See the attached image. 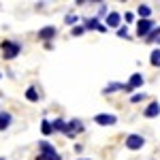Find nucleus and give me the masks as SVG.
<instances>
[{"label": "nucleus", "instance_id": "nucleus-1", "mask_svg": "<svg viewBox=\"0 0 160 160\" xmlns=\"http://www.w3.org/2000/svg\"><path fill=\"white\" fill-rule=\"evenodd\" d=\"M0 49H2V58L4 60H13V58H17L19 53H22V45L17 43V41H2L0 43Z\"/></svg>", "mask_w": 160, "mask_h": 160}, {"label": "nucleus", "instance_id": "nucleus-2", "mask_svg": "<svg viewBox=\"0 0 160 160\" xmlns=\"http://www.w3.org/2000/svg\"><path fill=\"white\" fill-rule=\"evenodd\" d=\"M38 152H41V156L45 160H62V156L56 152V148L49 141H38Z\"/></svg>", "mask_w": 160, "mask_h": 160}, {"label": "nucleus", "instance_id": "nucleus-3", "mask_svg": "<svg viewBox=\"0 0 160 160\" xmlns=\"http://www.w3.org/2000/svg\"><path fill=\"white\" fill-rule=\"evenodd\" d=\"M38 41H43V43H51L53 38L58 37V28L56 26H43L41 30H38Z\"/></svg>", "mask_w": 160, "mask_h": 160}, {"label": "nucleus", "instance_id": "nucleus-4", "mask_svg": "<svg viewBox=\"0 0 160 160\" xmlns=\"http://www.w3.org/2000/svg\"><path fill=\"white\" fill-rule=\"evenodd\" d=\"M124 145L128 149H132V152H137V149H141L143 145H145V137H141V135H128L126 137V141H124Z\"/></svg>", "mask_w": 160, "mask_h": 160}, {"label": "nucleus", "instance_id": "nucleus-5", "mask_svg": "<svg viewBox=\"0 0 160 160\" xmlns=\"http://www.w3.org/2000/svg\"><path fill=\"white\" fill-rule=\"evenodd\" d=\"M154 28H156V24L152 22V17L149 19H139L137 22V37H148Z\"/></svg>", "mask_w": 160, "mask_h": 160}, {"label": "nucleus", "instance_id": "nucleus-6", "mask_svg": "<svg viewBox=\"0 0 160 160\" xmlns=\"http://www.w3.org/2000/svg\"><path fill=\"white\" fill-rule=\"evenodd\" d=\"M79 132H83V124H81V120H71V122H66V132H64V135L68 137V139H75Z\"/></svg>", "mask_w": 160, "mask_h": 160}, {"label": "nucleus", "instance_id": "nucleus-7", "mask_svg": "<svg viewBox=\"0 0 160 160\" xmlns=\"http://www.w3.org/2000/svg\"><path fill=\"white\" fill-rule=\"evenodd\" d=\"M94 124H98V126H113V124H118V118L113 113H98V115H94Z\"/></svg>", "mask_w": 160, "mask_h": 160}, {"label": "nucleus", "instance_id": "nucleus-8", "mask_svg": "<svg viewBox=\"0 0 160 160\" xmlns=\"http://www.w3.org/2000/svg\"><path fill=\"white\" fill-rule=\"evenodd\" d=\"M120 24H122V15L118 11L107 13V17H105V26H107V28H120Z\"/></svg>", "mask_w": 160, "mask_h": 160}, {"label": "nucleus", "instance_id": "nucleus-9", "mask_svg": "<svg viewBox=\"0 0 160 160\" xmlns=\"http://www.w3.org/2000/svg\"><path fill=\"white\" fill-rule=\"evenodd\" d=\"M143 115H145V118H158V115H160V102H158V100L149 102L148 107L143 109Z\"/></svg>", "mask_w": 160, "mask_h": 160}, {"label": "nucleus", "instance_id": "nucleus-10", "mask_svg": "<svg viewBox=\"0 0 160 160\" xmlns=\"http://www.w3.org/2000/svg\"><path fill=\"white\" fill-rule=\"evenodd\" d=\"M143 83H145V77H143L141 73H132V75H130V79H128V86L132 88V90H139Z\"/></svg>", "mask_w": 160, "mask_h": 160}, {"label": "nucleus", "instance_id": "nucleus-11", "mask_svg": "<svg viewBox=\"0 0 160 160\" xmlns=\"http://www.w3.org/2000/svg\"><path fill=\"white\" fill-rule=\"evenodd\" d=\"M13 122V115L9 111H0V130H7Z\"/></svg>", "mask_w": 160, "mask_h": 160}, {"label": "nucleus", "instance_id": "nucleus-12", "mask_svg": "<svg viewBox=\"0 0 160 160\" xmlns=\"http://www.w3.org/2000/svg\"><path fill=\"white\" fill-rule=\"evenodd\" d=\"M100 24H102V22H100L98 17L86 19V22H83V30H98V28H100Z\"/></svg>", "mask_w": 160, "mask_h": 160}, {"label": "nucleus", "instance_id": "nucleus-13", "mask_svg": "<svg viewBox=\"0 0 160 160\" xmlns=\"http://www.w3.org/2000/svg\"><path fill=\"white\" fill-rule=\"evenodd\" d=\"M120 90H124V83L113 81V83H107V86L102 88V94H113V92H120Z\"/></svg>", "mask_w": 160, "mask_h": 160}, {"label": "nucleus", "instance_id": "nucleus-14", "mask_svg": "<svg viewBox=\"0 0 160 160\" xmlns=\"http://www.w3.org/2000/svg\"><path fill=\"white\" fill-rule=\"evenodd\" d=\"M51 128H53V132H66V122L62 118H56L51 122Z\"/></svg>", "mask_w": 160, "mask_h": 160}, {"label": "nucleus", "instance_id": "nucleus-15", "mask_svg": "<svg viewBox=\"0 0 160 160\" xmlns=\"http://www.w3.org/2000/svg\"><path fill=\"white\" fill-rule=\"evenodd\" d=\"M137 15H139L141 19H149V15H152V9H149L148 4H139V9H137Z\"/></svg>", "mask_w": 160, "mask_h": 160}, {"label": "nucleus", "instance_id": "nucleus-16", "mask_svg": "<svg viewBox=\"0 0 160 160\" xmlns=\"http://www.w3.org/2000/svg\"><path fill=\"white\" fill-rule=\"evenodd\" d=\"M26 100H30V102H38L37 88H28V90H26Z\"/></svg>", "mask_w": 160, "mask_h": 160}, {"label": "nucleus", "instance_id": "nucleus-17", "mask_svg": "<svg viewBox=\"0 0 160 160\" xmlns=\"http://www.w3.org/2000/svg\"><path fill=\"white\" fill-rule=\"evenodd\" d=\"M41 132H43L45 137H49L51 132H53V128H51V122H49V120H43V122H41Z\"/></svg>", "mask_w": 160, "mask_h": 160}, {"label": "nucleus", "instance_id": "nucleus-18", "mask_svg": "<svg viewBox=\"0 0 160 160\" xmlns=\"http://www.w3.org/2000/svg\"><path fill=\"white\" fill-rule=\"evenodd\" d=\"M149 64L152 66H160V49H154L149 56Z\"/></svg>", "mask_w": 160, "mask_h": 160}, {"label": "nucleus", "instance_id": "nucleus-19", "mask_svg": "<svg viewBox=\"0 0 160 160\" xmlns=\"http://www.w3.org/2000/svg\"><path fill=\"white\" fill-rule=\"evenodd\" d=\"M64 22H66V26H77L79 24V17H77V15H75V13H68V15H66V17H64Z\"/></svg>", "mask_w": 160, "mask_h": 160}, {"label": "nucleus", "instance_id": "nucleus-20", "mask_svg": "<svg viewBox=\"0 0 160 160\" xmlns=\"http://www.w3.org/2000/svg\"><path fill=\"white\" fill-rule=\"evenodd\" d=\"M160 37V26L158 28H154V30H152V32H149L148 34V38H145V41H148V43H154V41H156V38Z\"/></svg>", "mask_w": 160, "mask_h": 160}, {"label": "nucleus", "instance_id": "nucleus-21", "mask_svg": "<svg viewBox=\"0 0 160 160\" xmlns=\"http://www.w3.org/2000/svg\"><path fill=\"white\" fill-rule=\"evenodd\" d=\"M118 37L120 38H128V28H126V26H120V28H118Z\"/></svg>", "mask_w": 160, "mask_h": 160}, {"label": "nucleus", "instance_id": "nucleus-22", "mask_svg": "<svg viewBox=\"0 0 160 160\" xmlns=\"http://www.w3.org/2000/svg\"><path fill=\"white\" fill-rule=\"evenodd\" d=\"M141 100H145V94H143V92H139V94H132V96H130V102H141Z\"/></svg>", "mask_w": 160, "mask_h": 160}, {"label": "nucleus", "instance_id": "nucleus-23", "mask_svg": "<svg viewBox=\"0 0 160 160\" xmlns=\"http://www.w3.org/2000/svg\"><path fill=\"white\" fill-rule=\"evenodd\" d=\"M98 4H100V7H98V19L102 17V15L107 17V13H109V11H107V4H105V2H98Z\"/></svg>", "mask_w": 160, "mask_h": 160}, {"label": "nucleus", "instance_id": "nucleus-24", "mask_svg": "<svg viewBox=\"0 0 160 160\" xmlns=\"http://www.w3.org/2000/svg\"><path fill=\"white\" fill-rule=\"evenodd\" d=\"M83 32H86V30H83V26H79V24L73 28V37H81Z\"/></svg>", "mask_w": 160, "mask_h": 160}, {"label": "nucleus", "instance_id": "nucleus-25", "mask_svg": "<svg viewBox=\"0 0 160 160\" xmlns=\"http://www.w3.org/2000/svg\"><path fill=\"white\" fill-rule=\"evenodd\" d=\"M124 19H126V24H132V19H135V13H124Z\"/></svg>", "mask_w": 160, "mask_h": 160}, {"label": "nucleus", "instance_id": "nucleus-26", "mask_svg": "<svg viewBox=\"0 0 160 160\" xmlns=\"http://www.w3.org/2000/svg\"><path fill=\"white\" fill-rule=\"evenodd\" d=\"M122 92H126V94H132V92H135V90H132V88L128 86V83H124V90Z\"/></svg>", "mask_w": 160, "mask_h": 160}, {"label": "nucleus", "instance_id": "nucleus-27", "mask_svg": "<svg viewBox=\"0 0 160 160\" xmlns=\"http://www.w3.org/2000/svg\"><path fill=\"white\" fill-rule=\"evenodd\" d=\"M37 160H45V158H43V156H41V154H38V156H37Z\"/></svg>", "mask_w": 160, "mask_h": 160}, {"label": "nucleus", "instance_id": "nucleus-28", "mask_svg": "<svg viewBox=\"0 0 160 160\" xmlns=\"http://www.w3.org/2000/svg\"><path fill=\"white\" fill-rule=\"evenodd\" d=\"M154 43H158V45H160V37H158V38H156V41H154Z\"/></svg>", "mask_w": 160, "mask_h": 160}, {"label": "nucleus", "instance_id": "nucleus-29", "mask_svg": "<svg viewBox=\"0 0 160 160\" xmlns=\"http://www.w3.org/2000/svg\"><path fill=\"white\" fill-rule=\"evenodd\" d=\"M81 160H90V158H81Z\"/></svg>", "mask_w": 160, "mask_h": 160}, {"label": "nucleus", "instance_id": "nucleus-30", "mask_svg": "<svg viewBox=\"0 0 160 160\" xmlns=\"http://www.w3.org/2000/svg\"><path fill=\"white\" fill-rule=\"evenodd\" d=\"M0 79H2V73H0Z\"/></svg>", "mask_w": 160, "mask_h": 160}]
</instances>
